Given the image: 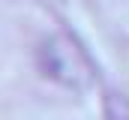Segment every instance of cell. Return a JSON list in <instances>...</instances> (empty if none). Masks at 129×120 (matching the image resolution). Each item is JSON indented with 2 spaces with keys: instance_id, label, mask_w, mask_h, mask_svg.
<instances>
[{
  "instance_id": "6da1fadb",
  "label": "cell",
  "mask_w": 129,
  "mask_h": 120,
  "mask_svg": "<svg viewBox=\"0 0 129 120\" xmlns=\"http://www.w3.org/2000/svg\"><path fill=\"white\" fill-rule=\"evenodd\" d=\"M36 60H39V69L57 81L60 87L75 90V93H84V90L93 87L96 81V69L90 57L81 51V45L66 36V33H51L39 42V51H36Z\"/></svg>"
},
{
  "instance_id": "7a4b0ae2",
  "label": "cell",
  "mask_w": 129,
  "mask_h": 120,
  "mask_svg": "<svg viewBox=\"0 0 129 120\" xmlns=\"http://www.w3.org/2000/svg\"><path fill=\"white\" fill-rule=\"evenodd\" d=\"M105 120H129V96L105 93Z\"/></svg>"
}]
</instances>
